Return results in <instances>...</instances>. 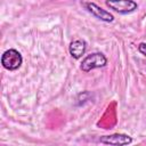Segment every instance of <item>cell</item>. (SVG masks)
Masks as SVG:
<instances>
[{
    "mask_svg": "<svg viewBox=\"0 0 146 146\" xmlns=\"http://www.w3.org/2000/svg\"><path fill=\"white\" fill-rule=\"evenodd\" d=\"M107 64V58L103 52H92L88 56H86L80 65V68L83 72H90L94 68H100L106 66Z\"/></svg>",
    "mask_w": 146,
    "mask_h": 146,
    "instance_id": "obj_1",
    "label": "cell"
},
{
    "mask_svg": "<svg viewBox=\"0 0 146 146\" xmlns=\"http://www.w3.org/2000/svg\"><path fill=\"white\" fill-rule=\"evenodd\" d=\"M22 63H23V57L21 52L16 49H8L1 56V64L8 71L18 70Z\"/></svg>",
    "mask_w": 146,
    "mask_h": 146,
    "instance_id": "obj_2",
    "label": "cell"
},
{
    "mask_svg": "<svg viewBox=\"0 0 146 146\" xmlns=\"http://www.w3.org/2000/svg\"><path fill=\"white\" fill-rule=\"evenodd\" d=\"M106 6L119 13V14H130L138 8V5L133 0H106Z\"/></svg>",
    "mask_w": 146,
    "mask_h": 146,
    "instance_id": "obj_3",
    "label": "cell"
},
{
    "mask_svg": "<svg viewBox=\"0 0 146 146\" xmlns=\"http://www.w3.org/2000/svg\"><path fill=\"white\" fill-rule=\"evenodd\" d=\"M99 143L106 144V145H115V146H122V145H129L132 143V138L125 133H113L110 136H103L99 138Z\"/></svg>",
    "mask_w": 146,
    "mask_h": 146,
    "instance_id": "obj_4",
    "label": "cell"
},
{
    "mask_svg": "<svg viewBox=\"0 0 146 146\" xmlns=\"http://www.w3.org/2000/svg\"><path fill=\"white\" fill-rule=\"evenodd\" d=\"M86 8H87V10H88L94 17H96V18L103 21V22L111 23V22L114 21V16H113L110 11L103 9L102 7H99L98 5H96L95 2H87V3H86Z\"/></svg>",
    "mask_w": 146,
    "mask_h": 146,
    "instance_id": "obj_5",
    "label": "cell"
},
{
    "mask_svg": "<svg viewBox=\"0 0 146 146\" xmlns=\"http://www.w3.org/2000/svg\"><path fill=\"white\" fill-rule=\"evenodd\" d=\"M86 50H87V43L84 40H74L70 43L68 47L70 55L75 59L81 58L82 55H84Z\"/></svg>",
    "mask_w": 146,
    "mask_h": 146,
    "instance_id": "obj_6",
    "label": "cell"
},
{
    "mask_svg": "<svg viewBox=\"0 0 146 146\" xmlns=\"http://www.w3.org/2000/svg\"><path fill=\"white\" fill-rule=\"evenodd\" d=\"M138 50H139L140 54H143V55L146 56V43H145V42L139 43V46H138Z\"/></svg>",
    "mask_w": 146,
    "mask_h": 146,
    "instance_id": "obj_7",
    "label": "cell"
}]
</instances>
